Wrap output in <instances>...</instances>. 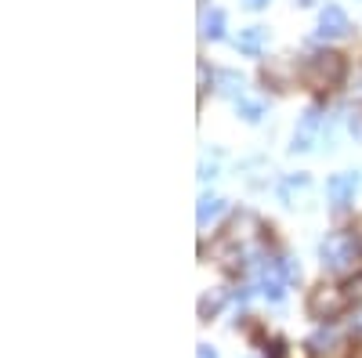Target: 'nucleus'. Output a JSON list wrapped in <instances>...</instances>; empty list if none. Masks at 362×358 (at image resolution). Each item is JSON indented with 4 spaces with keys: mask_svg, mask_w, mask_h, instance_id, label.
<instances>
[{
    "mask_svg": "<svg viewBox=\"0 0 362 358\" xmlns=\"http://www.w3.org/2000/svg\"><path fill=\"white\" fill-rule=\"evenodd\" d=\"M344 58L337 51H319L312 54L305 66H300V80H305L312 91H326V87H337L344 80Z\"/></svg>",
    "mask_w": 362,
    "mask_h": 358,
    "instance_id": "1",
    "label": "nucleus"
},
{
    "mask_svg": "<svg viewBox=\"0 0 362 358\" xmlns=\"http://www.w3.org/2000/svg\"><path fill=\"white\" fill-rule=\"evenodd\" d=\"M322 268H329V272H355L358 264V239L348 235V232H334L326 235L322 243Z\"/></svg>",
    "mask_w": 362,
    "mask_h": 358,
    "instance_id": "2",
    "label": "nucleus"
},
{
    "mask_svg": "<svg viewBox=\"0 0 362 358\" xmlns=\"http://www.w3.org/2000/svg\"><path fill=\"white\" fill-rule=\"evenodd\" d=\"M351 297L341 290V286H329V282H319L312 293H308V315L319 318V322H329V318H337L344 308H348Z\"/></svg>",
    "mask_w": 362,
    "mask_h": 358,
    "instance_id": "3",
    "label": "nucleus"
},
{
    "mask_svg": "<svg viewBox=\"0 0 362 358\" xmlns=\"http://www.w3.org/2000/svg\"><path fill=\"white\" fill-rule=\"evenodd\" d=\"M319 33L329 37V40H344L351 33V22H348V15L337 4H326L322 15H319Z\"/></svg>",
    "mask_w": 362,
    "mask_h": 358,
    "instance_id": "4",
    "label": "nucleus"
},
{
    "mask_svg": "<svg viewBox=\"0 0 362 358\" xmlns=\"http://www.w3.org/2000/svg\"><path fill=\"white\" fill-rule=\"evenodd\" d=\"M319 119H322V112L319 109H305V116H300V124H297V131H293V153H308L312 148V141H315V131H319Z\"/></svg>",
    "mask_w": 362,
    "mask_h": 358,
    "instance_id": "5",
    "label": "nucleus"
},
{
    "mask_svg": "<svg viewBox=\"0 0 362 358\" xmlns=\"http://www.w3.org/2000/svg\"><path fill=\"white\" fill-rule=\"evenodd\" d=\"M283 286H286V275H283V261H264L261 268V290L268 301H283Z\"/></svg>",
    "mask_w": 362,
    "mask_h": 358,
    "instance_id": "6",
    "label": "nucleus"
},
{
    "mask_svg": "<svg viewBox=\"0 0 362 358\" xmlns=\"http://www.w3.org/2000/svg\"><path fill=\"white\" fill-rule=\"evenodd\" d=\"M355 185H358V174H334V177L326 181V196H329V203H334V206L351 203Z\"/></svg>",
    "mask_w": 362,
    "mask_h": 358,
    "instance_id": "7",
    "label": "nucleus"
},
{
    "mask_svg": "<svg viewBox=\"0 0 362 358\" xmlns=\"http://www.w3.org/2000/svg\"><path fill=\"white\" fill-rule=\"evenodd\" d=\"M264 40H268V29L247 25V29H239V37H235V51H243V54H261Z\"/></svg>",
    "mask_w": 362,
    "mask_h": 358,
    "instance_id": "8",
    "label": "nucleus"
},
{
    "mask_svg": "<svg viewBox=\"0 0 362 358\" xmlns=\"http://www.w3.org/2000/svg\"><path fill=\"white\" fill-rule=\"evenodd\" d=\"M199 33H203V40H221V37H225V11H221V8L203 11Z\"/></svg>",
    "mask_w": 362,
    "mask_h": 358,
    "instance_id": "9",
    "label": "nucleus"
},
{
    "mask_svg": "<svg viewBox=\"0 0 362 358\" xmlns=\"http://www.w3.org/2000/svg\"><path fill=\"white\" fill-rule=\"evenodd\" d=\"M243 87H247L243 73H235V69H221V73H218V95H225V98H243Z\"/></svg>",
    "mask_w": 362,
    "mask_h": 358,
    "instance_id": "10",
    "label": "nucleus"
},
{
    "mask_svg": "<svg viewBox=\"0 0 362 358\" xmlns=\"http://www.w3.org/2000/svg\"><path fill=\"white\" fill-rule=\"evenodd\" d=\"M221 210H225V199H221V196H203L199 206H196V221H199V228H206Z\"/></svg>",
    "mask_w": 362,
    "mask_h": 358,
    "instance_id": "11",
    "label": "nucleus"
},
{
    "mask_svg": "<svg viewBox=\"0 0 362 358\" xmlns=\"http://www.w3.org/2000/svg\"><path fill=\"white\" fill-rule=\"evenodd\" d=\"M221 304H225V290L203 293V297H199V318H214V315L221 311Z\"/></svg>",
    "mask_w": 362,
    "mask_h": 358,
    "instance_id": "12",
    "label": "nucleus"
},
{
    "mask_svg": "<svg viewBox=\"0 0 362 358\" xmlns=\"http://www.w3.org/2000/svg\"><path fill=\"white\" fill-rule=\"evenodd\" d=\"M300 189H308V174H293V177H286V181L279 185L283 203H293V196H297Z\"/></svg>",
    "mask_w": 362,
    "mask_h": 358,
    "instance_id": "13",
    "label": "nucleus"
},
{
    "mask_svg": "<svg viewBox=\"0 0 362 358\" xmlns=\"http://www.w3.org/2000/svg\"><path fill=\"white\" fill-rule=\"evenodd\" d=\"M235 112L247 119V124H257V119L264 116V105L261 102H250V98H235Z\"/></svg>",
    "mask_w": 362,
    "mask_h": 358,
    "instance_id": "14",
    "label": "nucleus"
},
{
    "mask_svg": "<svg viewBox=\"0 0 362 358\" xmlns=\"http://www.w3.org/2000/svg\"><path fill=\"white\" fill-rule=\"evenodd\" d=\"M334 344H337V337L329 333V330H319V333L312 337V347H315V351H329V347H334Z\"/></svg>",
    "mask_w": 362,
    "mask_h": 358,
    "instance_id": "15",
    "label": "nucleus"
},
{
    "mask_svg": "<svg viewBox=\"0 0 362 358\" xmlns=\"http://www.w3.org/2000/svg\"><path fill=\"white\" fill-rule=\"evenodd\" d=\"M283 275H286V282H297L300 279V264L290 261V257H283Z\"/></svg>",
    "mask_w": 362,
    "mask_h": 358,
    "instance_id": "16",
    "label": "nucleus"
},
{
    "mask_svg": "<svg viewBox=\"0 0 362 358\" xmlns=\"http://www.w3.org/2000/svg\"><path fill=\"white\" fill-rule=\"evenodd\" d=\"M199 177H203V181L218 177V160H206V156H203V163H199Z\"/></svg>",
    "mask_w": 362,
    "mask_h": 358,
    "instance_id": "17",
    "label": "nucleus"
},
{
    "mask_svg": "<svg viewBox=\"0 0 362 358\" xmlns=\"http://www.w3.org/2000/svg\"><path fill=\"white\" fill-rule=\"evenodd\" d=\"M196 358H218V351L210 347V344H199V347H196Z\"/></svg>",
    "mask_w": 362,
    "mask_h": 358,
    "instance_id": "18",
    "label": "nucleus"
},
{
    "mask_svg": "<svg viewBox=\"0 0 362 358\" xmlns=\"http://www.w3.org/2000/svg\"><path fill=\"white\" fill-rule=\"evenodd\" d=\"M348 297H355V301H362V279H355V282L348 286Z\"/></svg>",
    "mask_w": 362,
    "mask_h": 358,
    "instance_id": "19",
    "label": "nucleus"
},
{
    "mask_svg": "<svg viewBox=\"0 0 362 358\" xmlns=\"http://www.w3.org/2000/svg\"><path fill=\"white\" fill-rule=\"evenodd\" d=\"M283 347H286L283 340H272V351H268V358H283Z\"/></svg>",
    "mask_w": 362,
    "mask_h": 358,
    "instance_id": "20",
    "label": "nucleus"
},
{
    "mask_svg": "<svg viewBox=\"0 0 362 358\" xmlns=\"http://www.w3.org/2000/svg\"><path fill=\"white\" fill-rule=\"evenodd\" d=\"M351 134L362 138V116H351Z\"/></svg>",
    "mask_w": 362,
    "mask_h": 358,
    "instance_id": "21",
    "label": "nucleus"
},
{
    "mask_svg": "<svg viewBox=\"0 0 362 358\" xmlns=\"http://www.w3.org/2000/svg\"><path fill=\"white\" fill-rule=\"evenodd\" d=\"M199 91H206V66L199 62Z\"/></svg>",
    "mask_w": 362,
    "mask_h": 358,
    "instance_id": "22",
    "label": "nucleus"
},
{
    "mask_svg": "<svg viewBox=\"0 0 362 358\" xmlns=\"http://www.w3.org/2000/svg\"><path fill=\"white\" fill-rule=\"evenodd\" d=\"M243 4H247L250 11H257V8H264V4H268V0H243Z\"/></svg>",
    "mask_w": 362,
    "mask_h": 358,
    "instance_id": "23",
    "label": "nucleus"
},
{
    "mask_svg": "<svg viewBox=\"0 0 362 358\" xmlns=\"http://www.w3.org/2000/svg\"><path fill=\"white\" fill-rule=\"evenodd\" d=\"M355 239H358V246H362V217L355 221Z\"/></svg>",
    "mask_w": 362,
    "mask_h": 358,
    "instance_id": "24",
    "label": "nucleus"
},
{
    "mask_svg": "<svg viewBox=\"0 0 362 358\" xmlns=\"http://www.w3.org/2000/svg\"><path fill=\"white\" fill-rule=\"evenodd\" d=\"M351 358H362V344H358V347H355V351H351Z\"/></svg>",
    "mask_w": 362,
    "mask_h": 358,
    "instance_id": "25",
    "label": "nucleus"
},
{
    "mask_svg": "<svg viewBox=\"0 0 362 358\" xmlns=\"http://www.w3.org/2000/svg\"><path fill=\"white\" fill-rule=\"evenodd\" d=\"M355 330H358V333H362V315H358V322H355Z\"/></svg>",
    "mask_w": 362,
    "mask_h": 358,
    "instance_id": "26",
    "label": "nucleus"
},
{
    "mask_svg": "<svg viewBox=\"0 0 362 358\" xmlns=\"http://www.w3.org/2000/svg\"><path fill=\"white\" fill-rule=\"evenodd\" d=\"M297 4H305V8H308V4H315V0H297Z\"/></svg>",
    "mask_w": 362,
    "mask_h": 358,
    "instance_id": "27",
    "label": "nucleus"
}]
</instances>
